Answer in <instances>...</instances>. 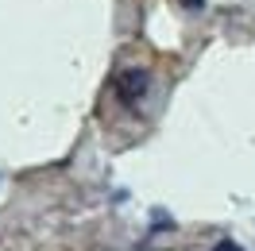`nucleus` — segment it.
<instances>
[{
    "mask_svg": "<svg viewBox=\"0 0 255 251\" xmlns=\"http://www.w3.org/2000/svg\"><path fill=\"white\" fill-rule=\"evenodd\" d=\"M147 70H124L120 78H116V97L120 101H128V105H135L139 97L147 93Z\"/></svg>",
    "mask_w": 255,
    "mask_h": 251,
    "instance_id": "nucleus-1",
    "label": "nucleus"
},
{
    "mask_svg": "<svg viewBox=\"0 0 255 251\" xmlns=\"http://www.w3.org/2000/svg\"><path fill=\"white\" fill-rule=\"evenodd\" d=\"M213 251H244V248H240V244H232V240H221Z\"/></svg>",
    "mask_w": 255,
    "mask_h": 251,
    "instance_id": "nucleus-2",
    "label": "nucleus"
}]
</instances>
